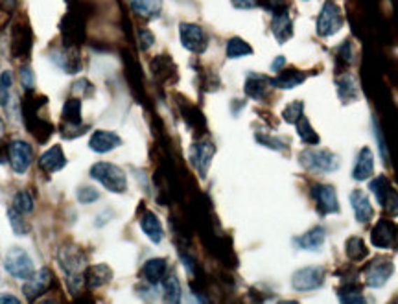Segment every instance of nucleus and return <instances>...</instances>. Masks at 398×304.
Here are the masks:
<instances>
[{
	"instance_id": "obj_1",
	"label": "nucleus",
	"mask_w": 398,
	"mask_h": 304,
	"mask_svg": "<svg viewBox=\"0 0 398 304\" xmlns=\"http://www.w3.org/2000/svg\"><path fill=\"white\" fill-rule=\"evenodd\" d=\"M59 259V266L63 268L69 280V288L72 289V294H78L81 286L85 284V268H87V259L83 251L78 247L71 245V247H63L57 253Z\"/></svg>"
},
{
	"instance_id": "obj_2",
	"label": "nucleus",
	"mask_w": 398,
	"mask_h": 304,
	"mask_svg": "<svg viewBox=\"0 0 398 304\" xmlns=\"http://www.w3.org/2000/svg\"><path fill=\"white\" fill-rule=\"evenodd\" d=\"M26 100H24V111H22V117H24V124L28 127V131L34 135L39 142H45L46 138L52 135V126L46 120L39 117V107L41 103H45V98H36L31 94V91H26Z\"/></svg>"
},
{
	"instance_id": "obj_3",
	"label": "nucleus",
	"mask_w": 398,
	"mask_h": 304,
	"mask_svg": "<svg viewBox=\"0 0 398 304\" xmlns=\"http://www.w3.org/2000/svg\"><path fill=\"white\" fill-rule=\"evenodd\" d=\"M91 178L98 181L101 187L115 194H124L127 188V178L122 168L111 162H96L91 168Z\"/></svg>"
},
{
	"instance_id": "obj_4",
	"label": "nucleus",
	"mask_w": 398,
	"mask_h": 304,
	"mask_svg": "<svg viewBox=\"0 0 398 304\" xmlns=\"http://www.w3.org/2000/svg\"><path fill=\"white\" fill-rule=\"evenodd\" d=\"M299 162L306 168L308 172L313 173H330L336 172L339 168V157L330 150H315V147H308L299 155Z\"/></svg>"
},
{
	"instance_id": "obj_5",
	"label": "nucleus",
	"mask_w": 398,
	"mask_h": 304,
	"mask_svg": "<svg viewBox=\"0 0 398 304\" xmlns=\"http://www.w3.org/2000/svg\"><path fill=\"white\" fill-rule=\"evenodd\" d=\"M4 266L6 271H8L13 279L28 280L31 275L36 273V268H34L30 254L26 253L22 247H11L10 251L6 253Z\"/></svg>"
},
{
	"instance_id": "obj_6",
	"label": "nucleus",
	"mask_w": 398,
	"mask_h": 304,
	"mask_svg": "<svg viewBox=\"0 0 398 304\" xmlns=\"http://www.w3.org/2000/svg\"><path fill=\"white\" fill-rule=\"evenodd\" d=\"M343 28V15L334 0H327L318 17V34L321 37L336 36Z\"/></svg>"
},
{
	"instance_id": "obj_7",
	"label": "nucleus",
	"mask_w": 398,
	"mask_h": 304,
	"mask_svg": "<svg viewBox=\"0 0 398 304\" xmlns=\"http://www.w3.org/2000/svg\"><path fill=\"white\" fill-rule=\"evenodd\" d=\"M8 159H10L11 170L17 175H24L34 162V150L28 142L13 140L8 144Z\"/></svg>"
},
{
	"instance_id": "obj_8",
	"label": "nucleus",
	"mask_w": 398,
	"mask_h": 304,
	"mask_svg": "<svg viewBox=\"0 0 398 304\" xmlns=\"http://www.w3.org/2000/svg\"><path fill=\"white\" fill-rule=\"evenodd\" d=\"M325 277H327V271L325 268H319V266H310V268L299 269L297 273L293 275L292 286L293 289L297 291H313V289H319L325 282Z\"/></svg>"
},
{
	"instance_id": "obj_9",
	"label": "nucleus",
	"mask_w": 398,
	"mask_h": 304,
	"mask_svg": "<svg viewBox=\"0 0 398 304\" xmlns=\"http://www.w3.org/2000/svg\"><path fill=\"white\" fill-rule=\"evenodd\" d=\"M179 36H181V45L192 54H203L207 50L208 41L201 26L190 24V22H183L179 26Z\"/></svg>"
},
{
	"instance_id": "obj_10",
	"label": "nucleus",
	"mask_w": 398,
	"mask_h": 304,
	"mask_svg": "<svg viewBox=\"0 0 398 304\" xmlns=\"http://www.w3.org/2000/svg\"><path fill=\"white\" fill-rule=\"evenodd\" d=\"M395 266L389 259H376L369 263V268L365 269V282L371 288H382L383 284L388 282L393 277Z\"/></svg>"
},
{
	"instance_id": "obj_11",
	"label": "nucleus",
	"mask_w": 398,
	"mask_h": 304,
	"mask_svg": "<svg viewBox=\"0 0 398 304\" xmlns=\"http://www.w3.org/2000/svg\"><path fill=\"white\" fill-rule=\"evenodd\" d=\"M312 198L315 199L319 214H322V216L339 212L338 196H336V190L330 184H315L312 188Z\"/></svg>"
},
{
	"instance_id": "obj_12",
	"label": "nucleus",
	"mask_w": 398,
	"mask_h": 304,
	"mask_svg": "<svg viewBox=\"0 0 398 304\" xmlns=\"http://www.w3.org/2000/svg\"><path fill=\"white\" fill-rule=\"evenodd\" d=\"M52 284V271L48 268H43L41 271L34 273L30 279L26 280V284L22 286V291H24L26 299L36 301L39 295H43L46 289L50 288Z\"/></svg>"
},
{
	"instance_id": "obj_13",
	"label": "nucleus",
	"mask_w": 398,
	"mask_h": 304,
	"mask_svg": "<svg viewBox=\"0 0 398 304\" xmlns=\"http://www.w3.org/2000/svg\"><path fill=\"white\" fill-rule=\"evenodd\" d=\"M214 153H216V147H214V144L208 140L197 142V144L192 146V152H190L192 164L196 166L199 175H205V173H207L208 166H211L212 157H214Z\"/></svg>"
},
{
	"instance_id": "obj_14",
	"label": "nucleus",
	"mask_w": 398,
	"mask_h": 304,
	"mask_svg": "<svg viewBox=\"0 0 398 304\" xmlns=\"http://www.w3.org/2000/svg\"><path fill=\"white\" fill-rule=\"evenodd\" d=\"M395 238H397V229L389 219H380L371 233V242H373L374 247L378 249H391Z\"/></svg>"
},
{
	"instance_id": "obj_15",
	"label": "nucleus",
	"mask_w": 398,
	"mask_h": 304,
	"mask_svg": "<svg viewBox=\"0 0 398 304\" xmlns=\"http://www.w3.org/2000/svg\"><path fill=\"white\" fill-rule=\"evenodd\" d=\"M31 34L28 26L17 24L11 31V54L13 57H24L30 54Z\"/></svg>"
},
{
	"instance_id": "obj_16",
	"label": "nucleus",
	"mask_w": 398,
	"mask_h": 304,
	"mask_svg": "<svg viewBox=\"0 0 398 304\" xmlns=\"http://www.w3.org/2000/svg\"><path fill=\"white\" fill-rule=\"evenodd\" d=\"M350 205H353L354 216H356V222L358 223H367L373 218V205H371V199L363 190H354L350 192Z\"/></svg>"
},
{
	"instance_id": "obj_17",
	"label": "nucleus",
	"mask_w": 398,
	"mask_h": 304,
	"mask_svg": "<svg viewBox=\"0 0 398 304\" xmlns=\"http://www.w3.org/2000/svg\"><path fill=\"white\" fill-rule=\"evenodd\" d=\"M120 144L122 138L113 131H94L91 140H89V147L96 153H109Z\"/></svg>"
},
{
	"instance_id": "obj_18",
	"label": "nucleus",
	"mask_w": 398,
	"mask_h": 304,
	"mask_svg": "<svg viewBox=\"0 0 398 304\" xmlns=\"http://www.w3.org/2000/svg\"><path fill=\"white\" fill-rule=\"evenodd\" d=\"M66 164V157L61 146L48 147L43 155L39 157V166L45 170L46 173H56L63 170Z\"/></svg>"
},
{
	"instance_id": "obj_19",
	"label": "nucleus",
	"mask_w": 398,
	"mask_h": 304,
	"mask_svg": "<svg viewBox=\"0 0 398 304\" xmlns=\"http://www.w3.org/2000/svg\"><path fill=\"white\" fill-rule=\"evenodd\" d=\"M374 172V155L371 152V147H362L356 159L353 170V179L356 181H367Z\"/></svg>"
},
{
	"instance_id": "obj_20",
	"label": "nucleus",
	"mask_w": 398,
	"mask_h": 304,
	"mask_svg": "<svg viewBox=\"0 0 398 304\" xmlns=\"http://www.w3.org/2000/svg\"><path fill=\"white\" fill-rule=\"evenodd\" d=\"M166 271H168V263L164 259H150L146 263H144V268H142V277L146 279V282L150 284H159L164 280L166 277Z\"/></svg>"
},
{
	"instance_id": "obj_21",
	"label": "nucleus",
	"mask_w": 398,
	"mask_h": 304,
	"mask_svg": "<svg viewBox=\"0 0 398 304\" xmlns=\"http://www.w3.org/2000/svg\"><path fill=\"white\" fill-rule=\"evenodd\" d=\"M113 279V271L106 263H96L85 271V282L89 288H101Z\"/></svg>"
},
{
	"instance_id": "obj_22",
	"label": "nucleus",
	"mask_w": 398,
	"mask_h": 304,
	"mask_svg": "<svg viewBox=\"0 0 398 304\" xmlns=\"http://www.w3.org/2000/svg\"><path fill=\"white\" fill-rule=\"evenodd\" d=\"M271 31L278 43H286L293 36V22L286 11L275 13L271 20Z\"/></svg>"
},
{
	"instance_id": "obj_23",
	"label": "nucleus",
	"mask_w": 398,
	"mask_h": 304,
	"mask_svg": "<svg viewBox=\"0 0 398 304\" xmlns=\"http://www.w3.org/2000/svg\"><path fill=\"white\" fill-rule=\"evenodd\" d=\"M141 229L144 231L148 238L152 240L153 243H161L164 238V231H162V225L159 222L153 212H144L141 218Z\"/></svg>"
},
{
	"instance_id": "obj_24",
	"label": "nucleus",
	"mask_w": 398,
	"mask_h": 304,
	"mask_svg": "<svg viewBox=\"0 0 398 304\" xmlns=\"http://www.w3.org/2000/svg\"><path fill=\"white\" fill-rule=\"evenodd\" d=\"M304 80H306V74H304V72L290 68V71L280 72L277 78H271V80H269V85L277 87V89H293V87L304 83Z\"/></svg>"
},
{
	"instance_id": "obj_25",
	"label": "nucleus",
	"mask_w": 398,
	"mask_h": 304,
	"mask_svg": "<svg viewBox=\"0 0 398 304\" xmlns=\"http://www.w3.org/2000/svg\"><path fill=\"white\" fill-rule=\"evenodd\" d=\"M325 238H327L325 229L313 227L312 231H308L306 234L299 236V238L295 240V243H297L301 249H304V251H319V249L322 247V243H325Z\"/></svg>"
},
{
	"instance_id": "obj_26",
	"label": "nucleus",
	"mask_w": 398,
	"mask_h": 304,
	"mask_svg": "<svg viewBox=\"0 0 398 304\" xmlns=\"http://www.w3.org/2000/svg\"><path fill=\"white\" fill-rule=\"evenodd\" d=\"M338 94L343 103L358 100V83L353 74H343L341 78H338Z\"/></svg>"
},
{
	"instance_id": "obj_27",
	"label": "nucleus",
	"mask_w": 398,
	"mask_h": 304,
	"mask_svg": "<svg viewBox=\"0 0 398 304\" xmlns=\"http://www.w3.org/2000/svg\"><path fill=\"white\" fill-rule=\"evenodd\" d=\"M133 11L144 19H157L161 15L162 0H129Z\"/></svg>"
},
{
	"instance_id": "obj_28",
	"label": "nucleus",
	"mask_w": 398,
	"mask_h": 304,
	"mask_svg": "<svg viewBox=\"0 0 398 304\" xmlns=\"http://www.w3.org/2000/svg\"><path fill=\"white\" fill-rule=\"evenodd\" d=\"M269 85V78L262 74H249L246 81V94L253 100H262Z\"/></svg>"
},
{
	"instance_id": "obj_29",
	"label": "nucleus",
	"mask_w": 398,
	"mask_h": 304,
	"mask_svg": "<svg viewBox=\"0 0 398 304\" xmlns=\"http://www.w3.org/2000/svg\"><path fill=\"white\" fill-rule=\"evenodd\" d=\"M63 120L69 126H81V100L69 98L63 107Z\"/></svg>"
},
{
	"instance_id": "obj_30",
	"label": "nucleus",
	"mask_w": 398,
	"mask_h": 304,
	"mask_svg": "<svg viewBox=\"0 0 398 304\" xmlns=\"http://www.w3.org/2000/svg\"><path fill=\"white\" fill-rule=\"evenodd\" d=\"M162 299L166 303H179L181 301V284L176 275H170L162 280Z\"/></svg>"
},
{
	"instance_id": "obj_31",
	"label": "nucleus",
	"mask_w": 398,
	"mask_h": 304,
	"mask_svg": "<svg viewBox=\"0 0 398 304\" xmlns=\"http://www.w3.org/2000/svg\"><path fill=\"white\" fill-rule=\"evenodd\" d=\"M345 251H347L348 259L356 260V262L363 260L369 254L367 245H365V242L360 236H350L347 240V243H345Z\"/></svg>"
},
{
	"instance_id": "obj_32",
	"label": "nucleus",
	"mask_w": 398,
	"mask_h": 304,
	"mask_svg": "<svg viewBox=\"0 0 398 304\" xmlns=\"http://www.w3.org/2000/svg\"><path fill=\"white\" fill-rule=\"evenodd\" d=\"M253 54V46L247 45L246 41L240 37H232L227 43V57L229 59H238V57H246Z\"/></svg>"
},
{
	"instance_id": "obj_33",
	"label": "nucleus",
	"mask_w": 398,
	"mask_h": 304,
	"mask_svg": "<svg viewBox=\"0 0 398 304\" xmlns=\"http://www.w3.org/2000/svg\"><path fill=\"white\" fill-rule=\"evenodd\" d=\"M54 63H57L65 72H78L81 68L80 57L74 56L72 50L57 52V56H54Z\"/></svg>"
},
{
	"instance_id": "obj_34",
	"label": "nucleus",
	"mask_w": 398,
	"mask_h": 304,
	"mask_svg": "<svg viewBox=\"0 0 398 304\" xmlns=\"http://www.w3.org/2000/svg\"><path fill=\"white\" fill-rule=\"evenodd\" d=\"M295 126H297V135L301 140L306 142V144H312V146L319 144V135L313 131V127L310 126V122L304 115H301V118L295 122Z\"/></svg>"
},
{
	"instance_id": "obj_35",
	"label": "nucleus",
	"mask_w": 398,
	"mask_h": 304,
	"mask_svg": "<svg viewBox=\"0 0 398 304\" xmlns=\"http://www.w3.org/2000/svg\"><path fill=\"white\" fill-rule=\"evenodd\" d=\"M371 192L374 194V198H376V201L380 203V205H383V201H385V198H388V194L391 192V182L388 181V179L383 178V175H380V178H376L374 181H371Z\"/></svg>"
},
{
	"instance_id": "obj_36",
	"label": "nucleus",
	"mask_w": 398,
	"mask_h": 304,
	"mask_svg": "<svg viewBox=\"0 0 398 304\" xmlns=\"http://www.w3.org/2000/svg\"><path fill=\"white\" fill-rule=\"evenodd\" d=\"M22 216H24V214H20L19 210H15L13 207L8 210V219H10L11 229H13V233H15L17 236H24V234H28V231H30L28 223H26V219L22 218Z\"/></svg>"
},
{
	"instance_id": "obj_37",
	"label": "nucleus",
	"mask_w": 398,
	"mask_h": 304,
	"mask_svg": "<svg viewBox=\"0 0 398 304\" xmlns=\"http://www.w3.org/2000/svg\"><path fill=\"white\" fill-rule=\"evenodd\" d=\"M13 208L19 210L20 214H30L34 210V198H31V194L26 192V190L17 192L15 198H13Z\"/></svg>"
},
{
	"instance_id": "obj_38",
	"label": "nucleus",
	"mask_w": 398,
	"mask_h": 304,
	"mask_svg": "<svg viewBox=\"0 0 398 304\" xmlns=\"http://www.w3.org/2000/svg\"><path fill=\"white\" fill-rule=\"evenodd\" d=\"M11 85H13V74L10 71H4L0 74V106L6 107L10 101Z\"/></svg>"
},
{
	"instance_id": "obj_39",
	"label": "nucleus",
	"mask_w": 398,
	"mask_h": 304,
	"mask_svg": "<svg viewBox=\"0 0 398 304\" xmlns=\"http://www.w3.org/2000/svg\"><path fill=\"white\" fill-rule=\"evenodd\" d=\"M303 101H293V103H290L283 111V118L287 124H295V122L301 118V115H303Z\"/></svg>"
},
{
	"instance_id": "obj_40",
	"label": "nucleus",
	"mask_w": 398,
	"mask_h": 304,
	"mask_svg": "<svg viewBox=\"0 0 398 304\" xmlns=\"http://www.w3.org/2000/svg\"><path fill=\"white\" fill-rule=\"evenodd\" d=\"M257 140L266 147H271V150H277V152H283L286 150V144L283 142V138L271 137V135H262V133H257Z\"/></svg>"
},
{
	"instance_id": "obj_41",
	"label": "nucleus",
	"mask_w": 398,
	"mask_h": 304,
	"mask_svg": "<svg viewBox=\"0 0 398 304\" xmlns=\"http://www.w3.org/2000/svg\"><path fill=\"white\" fill-rule=\"evenodd\" d=\"M98 198H100V192L92 187H81L78 190V201L83 205H91V203L98 201Z\"/></svg>"
},
{
	"instance_id": "obj_42",
	"label": "nucleus",
	"mask_w": 398,
	"mask_h": 304,
	"mask_svg": "<svg viewBox=\"0 0 398 304\" xmlns=\"http://www.w3.org/2000/svg\"><path fill=\"white\" fill-rule=\"evenodd\" d=\"M339 299L343 301V303H365V297L362 295V291L360 289H341L339 291Z\"/></svg>"
},
{
	"instance_id": "obj_43",
	"label": "nucleus",
	"mask_w": 398,
	"mask_h": 304,
	"mask_svg": "<svg viewBox=\"0 0 398 304\" xmlns=\"http://www.w3.org/2000/svg\"><path fill=\"white\" fill-rule=\"evenodd\" d=\"M19 76H20V83L24 87V91H31L34 85H36V76H34V71H31L30 66H22Z\"/></svg>"
},
{
	"instance_id": "obj_44",
	"label": "nucleus",
	"mask_w": 398,
	"mask_h": 304,
	"mask_svg": "<svg viewBox=\"0 0 398 304\" xmlns=\"http://www.w3.org/2000/svg\"><path fill=\"white\" fill-rule=\"evenodd\" d=\"M382 207L385 208L391 216H398V194L395 188H391V192L388 194V198H385Z\"/></svg>"
},
{
	"instance_id": "obj_45",
	"label": "nucleus",
	"mask_w": 398,
	"mask_h": 304,
	"mask_svg": "<svg viewBox=\"0 0 398 304\" xmlns=\"http://www.w3.org/2000/svg\"><path fill=\"white\" fill-rule=\"evenodd\" d=\"M339 56L343 57V61H347V63H353L354 52H353V43H350V41H345V43L339 46Z\"/></svg>"
},
{
	"instance_id": "obj_46",
	"label": "nucleus",
	"mask_w": 398,
	"mask_h": 304,
	"mask_svg": "<svg viewBox=\"0 0 398 304\" xmlns=\"http://www.w3.org/2000/svg\"><path fill=\"white\" fill-rule=\"evenodd\" d=\"M231 2L238 10H253V8L262 6V0H231Z\"/></svg>"
},
{
	"instance_id": "obj_47",
	"label": "nucleus",
	"mask_w": 398,
	"mask_h": 304,
	"mask_svg": "<svg viewBox=\"0 0 398 304\" xmlns=\"http://www.w3.org/2000/svg\"><path fill=\"white\" fill-rule=\"evenodd\" d=\"M155 43V36H153L150 30H142L141 31V48L142 50H150Z\"/></svg>"
},
{
	"instance_id": "obj_48",
	"label": "nucleus",
	"mask_w": 398,
	"mask_h": 304,
	"mask_svg": "<svg viewBox=\"0 0 398 304\" xmlns=\"http://www.w3.org/2000/svg\"><path fill=\"white\" fill-rule=\"evenodd\" d=\"M374 135H376V138H378V146H380V152H382V157H383V162L389 161V153H388V147H385V142H383L382 138V133H380V127L376 126V122H374Z\"/></svg>"
},
{
	"instance_id": "obj_49",
	"label": "nucleus",
	"mask_w": 398,
	"mask_h": 304,
	"mask_svg": "<svg viewBox=\"0 0 398 304\" xmlns=\"http://www.w3.org/2000/svg\"><path fill=\"white\" fill-rule=\"evenodd\" d=\"M286 65V59H284L283 56H278L277 59L273 61V65H271V71H275V72H278L280 71V66H284Z\"/></svg>"
},
{
	"instance_id": "obj_50",
	"label": "nucleus",
	"mask_w": 398,
	"mask_h": 304,
	"mask_svg": "<svg viewBox=\"0 0 398 304\" xmlns=\"http://www.w3.org/2000/svg\"><path fill=\"white\" fill-rule=\"evenodd\" d=\"M0 303H15V304H19L20 301L17 299V297H13V295H0Z\"/></svg>"
},
{
	"instance_id": "obj_51",
	"label": "nucleus",
	"mask_w": 398,
	"mask_h": 304,
	"mask_svg": "<svg viewBox=\"0 0 398 304\" xmlns=\"http://www.w3.org/2000/svg\"><path fill=\"white\" fill-rule=\"evenodd\" d=\"M4 135H6V126H4V122L0 120V142H2ZM0 146H2V144H0Z\"/></svg>"
}]
</instances>
